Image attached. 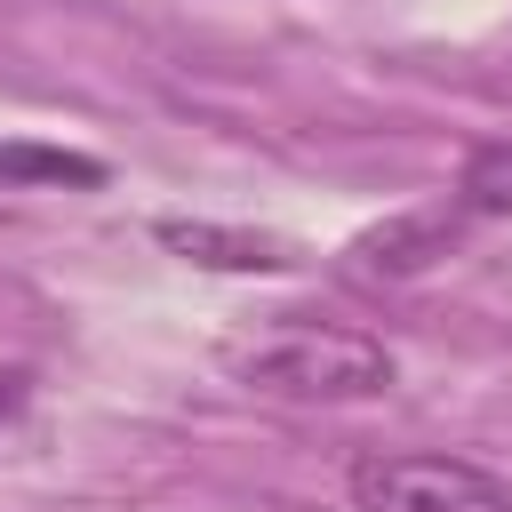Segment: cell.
<instances>
[{
	"mask_svg": "<svg viewBox=\"0 0 512 512\" xmlns=\"http://www.w3.org/2000/svg\"><path fill=\"white\" fill-rule=\"evenodd\" d=\"M232 376L264 400H376V392H392L400 360L360 328L288 320V328H264L256 344H240Z\"/></svg>",
	"mask_w": 512,
	"mask_h": 512,
	"instance_id": "obj_1",
	"label": "cell"
},
{
	"mask_svg": "<svg viewBox=\"0 0 512 512\" xmlns=\"http://www.w3.org/2000/svg\"><path fill=\"white\" fill-rule=\"evenodd\" d=\"M352 512H512V480L448 448H368L344 472Z\"/></svg>",
	"mask_w": 512,
	"mask_h": 512,
	"instance_id": "obj_2",
	"label": "cell"
},
{
	"mask_svg": "<svg viewBox=\"0 0 512 512\" xmlns=\"http://www.w3.org/2000/svg\"><path fill=\"white\" fill-rule=\"evenodd\" d=\"M464 232H472V216H464L456 200H440V208H408V216H392V224H376V232L352 240V272H368V280H408V272L440 264Z\"/></svg>",
	"mask_w": 512,
	"mask_h": 512,
	"instance_id": "obj_3",
	"label": "cell"
},
{
	"mask_svg": "<svg viewBox=\"0 0 512 512\" xmlns=\"http://www.w3.org/2000/svg\"><path fill=\"white\" fill-rule=\"evenodd\" d=\"M152 240L176 248L184 264H208V272H280V264H296L288 240H272V232H232V224H200V216H160Z\"/></svg>",
	"mask_w": 512,
	"mask_h": 512,
	"instance_id": "obj_4",
	"label": "cell"
},
{
	"mask_svg": "<svg viewBox=\"0 0 512 512\" xmlns=\"http://www.w3.org/2000/svg\"><path fill=\"white\" fill-rule=\"evenodd\" d=\"M456 208L480 224V216H512V136H488L464 152V176H456Z\"/></svg>",
	"mask_w": 512,
	"mask_h": 512,
	"instance_id": "obj_5",
	"label": "cell"
},
{
	"mask_svg": "<svg viewBox=\"0 0 512 512\" xmlns=\"http://www.w3.org/2000/svg\"><path fill=\"white\" fill-rule=\"evenodd\" d=\"M0 184H104L96 152H64V144H0Z\"/></svg>",
	"mask_w": 512,
	"mask_h": 512,
	"instance_id": "obj_6",
	"label": "cell"
},
{
	"mask_svg": "<svg viewBox=\"0 0 512 512\" xmlns=\"http://www.w3.org/2000/svg\"><path fill=\"white\" fill-rule=\"evenodd\" d=\"M24 400H32V376H24V368H0V424H8Z\"/></svg>",
	"mask_w": 512,
	"mask_h": 512,
	"instance_id": "obj_7",
	"label": "cell"
}]
</instances>
